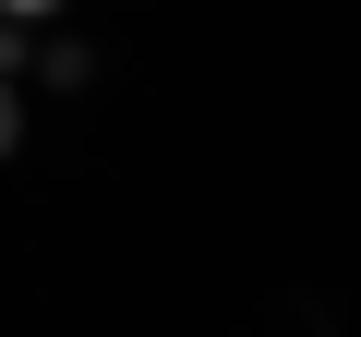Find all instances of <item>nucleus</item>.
Masks as SVG:
<instances>
[{
    "mask_svg": "<svg viewBox=\"0 0 361 337\" xmlns=\"http://www.w3.org/2000/svg\"><path fill=\"white\" fill-rule=\"evenodd\" d=\"M25 145V25H0V157Z\"/></svg>",
    "mask_w": 361,
    "mask_h": 337,
    "instance_id": "obj_1",
    "label": "nucleus"
},
{
    "mask_svg": "<svg viewBox=\"0 0 361 337\" xmlns=\"http://www.w3.org/2000/svg\"><path fill=\"white\" fill-rule=\"evenodd\" d=\"M37 13H61V0H0V25H37Z\"/></svg>",
    "mask_w": 361,
    "mask_h": 337,
    "instance_id": "obj_2",
    "label": "nucleus"
}]
</instances>
